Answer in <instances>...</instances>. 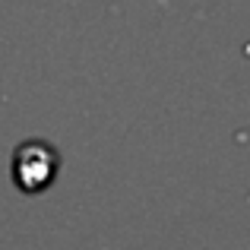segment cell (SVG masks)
Returning <instances> with one entry per match:
<instances>
[{"label":"cell","mask_w":250,"mask_h":250,"mask_svg":"<svg viewBox=\"0 0 250 250\" xmlns=\"http://www.w3.org/2000/svg\"><path fill=\"white\" fill-rule=\"evenodd\" d=\"M51 174H54V152H51V149L42 146L38 162H32L29 149H19V155H16V181H19V187L38 190V187H44V184H51Z\"/></svg>","instance_id":"6da1fadb"}]
</instances>
